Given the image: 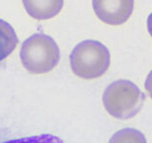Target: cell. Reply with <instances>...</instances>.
<instances>
[{
  "label": "cell",
  "instance_id": "1",
  "mask_svg": "<svg viewBox=\"0 0 152 143\" xmlns=\"http://www.w3.org/2000/svg\"><path fill=\"white\" fill-rule=\"evenodd\" d=\"M20 60L30 74H47L58 65L59 48L50 36L38 33L24 41L20 50Z\"/></svg>",
  "mask_w": 152,
  "mask_h": 143
},
{
  "label": "cell",
  "instance_id": "2",
  "mask_svg": "<svg viewBox=\"0 0 152 143\" xmlns=\"http://www.w3.org/2000/svg\"><path fill=\"white\" fill-rule=\"evenodd\" d=\"M111 55L108 48L95 40H85L74 47L70 66L76 77L94 80L102 77L110 68Z\"/></svg>",
  "mask_w": 152,
  "mask_h": 143
},
{
  "label": "cell",
  "instance_id": "3",
  "mask_svg": "<svg viewBox=\"0 0 152 143\" xmlns=\"http://www.w3.org/2000/svg\"><path fill=\"white\" fill-rule=\"evenodd\" d=\"M144 103V95L130 81L118 80L105 90L103 104L109 114L118 119H129L139 113Z\"/></svg>",
  "mask_w": 152,
  "mask_h": 143
},
{
  "label": "cell",
  "instance_id": "4",
  "mask_svg": "<svg viewBox=\"0 0 152 143\" xmlns=\"http://www.w3.org/2000/svg\"><path fill=\"white\" fill-rule=\"evenodd\" d=\"M92 5L100 21L118 26L126 23L132 16L134 0H92Z\"/></svg>",
  "mask_w": 152,
  "mask_h": 143
},
{
  "label": "cell",
  "instance_id": "5",
  "mask_svg": "<svg viewBox=\"0 0 152 143\" xmlns=\"http://www.w3.org/2000/svg\"><path fill=\"white\" fill-rule=\"evenodd\" d=\"M29 16L36 20H48L60 13L64 0H22Z\"/></svg>",
  "mask_w": 152,
  "mask_h": 143
},
{
  "label": "cell",
  "instance_id": "6",
  "mask_svg": "<svg viewBox=\"0 0 152 143\" xmlns=\"http://www.w3.org/2000/svg\"><path fill=\"white\" fill-rule=\"evenodd\" d=\"M18 43L19 40L14 28L5 20L0 19V62L13 53Z\"/></svg>",
  "mask_w": 152,
  "mask_h": 143
},
{
  "label": "cell",
  "instance_id": "7",
  "mask_svg": "<svg viewBox=\"0 0 152 143\" xmlns=\"http://www.w3.org/2000/svg\"><path fill=\"white\" fill-rule=\"evenodd\" d=\"M111 142H146L144 135L135 129L120 130L111 139Z\"/></svg>",
  "mask_w": 152,
  "mask_h": 143
},
{
  "label": "cell",
  "instance_id": "8",
  "mask_svg": "<svg viewBox=\"0 0 152 143\" xmlns=\"http://www.w3.org/2000/svg\"><path fill=\"white\" fill-rule=\"evenodd\" d=\"M144 87L147 92V95L149 96V97L152 99V71L148 74L146 80H145Z\"/></svg>",
  "mask_w": 152,
  "mask_h": 143
},
{
  "label": "cell",
  "instance_id": "9",
  "mask_svg": "<svg viewBox=\"0 0 152 143\" xmlns=\"http://www.w3.org/2000/svg\"><path fill=\"white\" fill-rule=\"evenodd\" d=\"M147 30L152 37V13H150L147 18Z\"/></svg>",
  "mask_w": 152,
  "mask_h": 143
}]
</instances>
